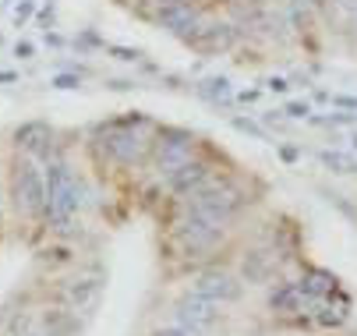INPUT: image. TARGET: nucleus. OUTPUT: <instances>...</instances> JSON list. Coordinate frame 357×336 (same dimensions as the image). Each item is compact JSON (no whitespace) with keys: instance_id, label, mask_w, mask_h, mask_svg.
<instances>
[{"instance_id":"4468645a","label":"nucleus","mask_w":357,"mask_h":336,"mask_svg":"<svg viewBox=\"0 0 357 336\" xmlns=\"http://www.w3.org/2000/svg\"><path fill=\"white\" fill-rule=\"evenodd\" d=\"M322 160H326L329 167H340V174H354V170H357V163H354L350 156H343V153H326Z\"/></svg>"},{"instance_id":"9b49d317","label":"nucleus","mask_w":357,"mask_h":336,"mask_svg":"<svg viewBox=\"0 0 357 336\" xmlns=\"http://www.w3.org/2000/svg\"><path fill=\"white\" fill-rule=\"evenodd\" d=\"M269 305H273L276 312H304V308H312L315 301L304 294L297 283H283V287H276V291H273Z\"/></svg>"},{"instance_id":"6e6552de","label":"nucleus","mask_w":357,"mask_h":336,"mask_svg":"<svg viewBox=\"0 0 357 336\" xmlns=\"http://www.w3.org/2000/svg\"><path fill=\"white\" fill-rule=\"evenodd\" d=\"M174 319L202 333V329H209V326L220 319V305L191 291V294H184V298L177 301V308H174Z\"/></svg>"},{"instance_id":"2eb2a0df","label":"nucleus","mask_w":357,"mask_h":336,"mask_svg":"<svg viewBox=\"0 0 357 336\" xmlns=\"http://www.w3.org/2000/svg\"><path fill=\"white\" fill-rule=\"evenodd\" d=\"M156 336H202V333H198V329H191V326H184V322H177V319H174V322H170V326H163V329H160V333H156Z\"/></svg>"},{"instance_id":"20e7f679","label":"nucleus","mask_w":357,"mask_h":336,"mask_svg":"<svg viewBox=\"0 0 357 336\" xmlns=\"http://www.w3.org/2000/svg\"><path fill=\"white\" fill-rule=\"evenodd\" d=\"M145 128H149L145 121H131V124L110 128V131L103 135V153H107L114 163H121V167L142 163V160L149 156V149H152V142H149V131H145Z\"/></svg>"},{"instance_id":"7ed1b4c3","label":"nucleus","mask_w":357,"mask_h":336,"mask_svg":"<svg viewBox=\"0 0 357 336\" xmlns=\"http://www.w3.org/2000/svg\"><path fill=\"white\" fill-rule=\"evenodd\" d=\"M241 206H244V199L237 191L230 184H216V181H209L206 188H198L188 195V213L209 220V223H220V227H227Z\"/></svg>"},{"instance_id":"1a4fd4ad","label":"nucleus","mask_w":357,"mask_h":336,"mask_svg":"<svg viewBox=\"0 0 357 336\" xmlns=\"http://www.w3.org/2000/svg\"><path fill=\"white\" fill-rule=\"evenodd\" d=\"M195 294L209 298V301H216V305H230V301L241 298V283H237L227 269H209V273H202V276L195 280Z\"/></svg>"},{"instance_id":"39448f33","label":"nucleus","mask_w":357,"mask_h":336,"mask_svg":"<svg viewBox=\"0 0 357 336\" xmlns=\"http://www.w3.org/2000/svg\"><path fill=\"white\" fill-rule=\"evenodd\" d=\"M177 241L188 255H202V252H213L220 241H223V227L220 223H209L195 213H188L177 227Z\"/></svg>"},{"instance_id":"f03ea898","label":"nucleus","mask_w":357,"mask_h":336,"mask_svg":"<svg viewBox=\"0 0 357 336\" xmlns=\"http://www.w3.org/2000/svg\"><path fill=\"white\" fill-rule=\"evenodd\" d=\"M11 202H15V209L22 216H43V206H46V177H43V167L25 149H18L15 167H11Z\"/></svg>"},{"instance_id":"dca6fc26","label":"nucleus","mask_w":357,"mask_h":336,"mask_svg":"<svg viewBox=\"0 0 357 336\" xmlns=\"http://www.w3.org/2000/svg\"><path fill=\"white\" fill-rule=\"evenodd\" d=\"M290 4H294L297 11H304V15H308L312 8H322V4H326V0H290Z\"/></svg>"},{"instance_id":"423d86ee","label":"nucleus","mask_w":357,"mask_h":336,"mask_svg":"<svg viewBox=\"0 0 357 336\" xmlns=\"http://www.w3.org/2000/svg\"><path fill=\"white\" fill-rule=\"evenodd\" d=\"M156 22L167 32H174V36H181V39L191 43L198 36V29H202V11L191 4V0H170V4H163L156 11Z\"/></svg>"},{"instance_id":"6ab92c4d","label":"nucleus","mask_w":357,"mask_h":336,"mask_svg":"<svg viewBox=\"0 0 357 336\" xmlns=\"http://www.w3.org/2000/svg\"><path fill=\"white\" fill-rule=\"evenodd\" d=\"M0 206H4V199H0Z\"/></svg>"},{"instance_id":"f8f14e48","label":"nucleus","mask_w":357,"mask_h":336,"mask_svg":"<svg viewBox=\"0 0 357 336\" xmlns=\"http://www.w3.org/2000/svg\"><path fill=\"white\" fill-rule=\"evenodd\" d=\"M297 287H301V291H304V294H308V298H312V301L319 305L322 298H329V294L336 291V280H333L329 273H322V269H312V273L304 276V280H301Z\"/></svg>"},{"instance_id":"9d476101","label":"nucleus","mask_w":357,"mask_h":336,"mask_svg":"<svg viewBox=\"0 0 357 336\" xmlns=\"http://www.w3.org/2000/svg\"><path fill=\"white\" fill-rule=\"evenodd\" d=\"M209 181H213V174H209V167L202 163V160H188L174 174H167V184H170L174 195H191V191L206 188Z\"/></svg>"},{"instance_id":"0eeeda50","label":"nucleus","mask_w":357,"mask_h":336,"mask_svg":"<svg viewBox=\"0 0 357 336\" xmlns=\"http://www.w3.org/2000/svg\"><path fill=\"white\" fill-rule=\"evenodd\" d=\"M191 153H195V142H191L188 131H163V138L156 142V167H160V174L163 177L174 174L181 163L191 160Z\"/></svg>"},{"instance_id":"ddd939ff","label":"nucleus","mask_w":357,"mask_h":336,"mask_svg":"<svg viewBox=\"0 0 357 336\" xmlns=\"http://www.w3.org/2000/svg\"><path fill=\"white\" fill-rule=\"evenodd\" d=\"M266 273H269V262L262 259V252H255V255L244 259V276H248V280H262Z\"/></svg>"},{"instance_id":"f3484780","label":"nucleus","mask_w":357,"mask_h":336,"mask_svg":"<svg viewBox=\"0 0 357 336\" xmlns=\"http://www.w3.org/2000/svg\"><path fill=\"white\" fill-rule=\"evenodd\" d=\"M340 11H357V0H336Z\"/></svg>"},{"instance_id":"f257e3e1","label":"nucleus","mask_w":357,"mask_h":336,"mask_svg":"<svg viewBox=\"0 0 357 336\" xmlns=\"http://www.w3.org/2000/svg\"><path fill=\"white\" fill-rule=\"evenodd\" d=\"M43 177H46V206L43 216L54 223L57 230H64L71 223V216L82 206V184L71 170V163L61 153H46L43 156Z\"/></svg>"},{"instance_id":"a211bd4d","label":"nucleus","mask_w":357,"mask_h":336,"mask_svg":"<svg viewBox=\"0 0 357 336\" xmlns=\"http://www.w3.org/2000/svg\"><path fill=\"white\" fill-rule=\"evenodd\" d=\"M287 114H290V117H304V114H308V107H297V103H294Z\"/></svg>"}]
</instances>
